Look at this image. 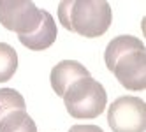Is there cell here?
<instances>
[{
	"label": "cell",
	"instance_id": "obj_1",
	"mask_svg": "<svg viewBox=\"0 0 146 132\" xmlns=\"http://www.w3.org/2000/svg\"><path fill=\"white\" fill-rule=\"evenodd\" d=\"M64 104L72 118H97L108 104L104 86L93 78L74 81L64 95Z\"/></svg>",
	"mask_w": 146,
	"mask_h": 132
},
{
	"label": "cell",
	"instance_id": "obj_2",
	"mask_svg": "<svg viewBox=\"0 0 146 132\" xmlns=\"http://www.w3.org/2000/svg\"><path fill=\"white\" fill-rule=\"evenodd\" d=\"M111 5L104 0H79L72 7V30L85 37L104 35L111 25Z\"/></svg>",
	"mask_w": 146,
	"mask_h": 132
},
{
	"label": "cell",
	"instance_id": "obj_3",
	"mask_svg": "<svg viewBox=\"0 0 146 132\" xmlns=\"http://www.w3.org/2000/svg\"><path fill=\"white\" fill-rule=\"evenodd\" d=\"M108 123L113 132H144L146 104L137 97H120L109 106Z\"/></svg>",
	"mask_w": 146,
	"mask_h": 132
},
{
	"label": "cell",
	"instance_id": "obj_4",
	"mask_svg": "<svg viewBox=\"0 0 146 132\" xmlns=\"http://www.w3.org/2000/svg\"><path fill=\"white\" fill-rule=\"evenodd\" d=\"M0 23L18 35L32 34L40 23V11L28 0H0Z\"/></svg>",
	"mask_w": 146,
	"mask_h": 132
},
{
	"label": "cell",
	"instance_id": "obj_5",
	"mask_svg": "<svg viewBox=\"0 0 146 132\" xmlns=\"http://www.w3.org/2000/svg\"><path fill=\"white\" fill-rule=\"evenodd\" d=\"M116 79L127 90H144L146 86V55L134 51L121 56L113 69Z\"/></svg>",
	"mask_w": 146,
	"mask_h": 132
},
{
	"label": "cell",
	"instance_id": "obj_6",
	"mask_svg": "<svg viewBox=\"0 0 146 132\" xmlns=\"http://www.w3.org/2000/svg\"><path fill=\"white\" fill-rule=\"evenodd\" d=\"M56 23L53 16L48 11H40V23L39 27L34 30L32 34H19V42L25 48L34 49V51H42V49L49 48L56 39Z\"/></svg>",
	"mask_w": 146,
	"mask_h": 132
},
{
	"label": "cell",
	"instance_id": "obj_7",
	"mask_svg": "<svg viewBox=\"0 0 146 132\" xmlns=\"http://www.w3.org/2000/svg\"><path fill=\"white\" fill-rule=\"evenodd\" d=\"M90 72L88 69H85V65H81L79 62L74 60H64V62L56 64L51 69V88L55 90V94L64 97L65 92L69 90V86L74 83V81L81 79V78H88Z\"/></svg>",
	"mask_w": 146,
	"mask_h": 132
},
{
	"label": "cell",
	"instance_id": "obj_8",
	"mask_svg": "<svg viewBox=\"0 0 146 132\" xmlns=\"http://www.w3.org/2000/svg\"><path fill=\"white\" fill-rule=\"evenodd\" d=\"M134 51H144V44L137 37H132V35H120V37H114L111 42L106 48V55H104V60H106V65L108 69L113 72L116 62Z\"/></svg>",
	"mask_w": 146,
	"mask_h": 132
},
{
	"label": "cell",
	"instance_id": "obj_9",
	"mask_svg": "<svg viewBox=\"0 0 146 132\" xmlns=\"http://www.w3.org/2000/svg\"><path fill=\"white\" fill-rule=\"evenodd\" d=\"M0 132H37V125L27 111H13L0 120Z\"/></svg>",
	"mask_w": 146,
	"mask_h": 132
},
{
	"label": "cell",
	"instance_id": "obj_10",
	"mask_svg": "<svg viewBox=\"0 0 146 132\" xmlns=\"http://www.w3.org/2000/svg\"><path fill=\"white\" fill-rule=\"evenodd\" d=\"M27 104L23 95L14 88H0V120L13 111H25Z\"/></svg>",
	"mask_w": 146,
	"mask_h": 132
},
{
	"label": "cell",
	"instance_id": "obj_11",
	"mask_svg": "<svg viewBox=\"0 0 146 132\" xmlns=\"http://www.w3.org/2000/svg\"><path fill=\"white\" fill-rule=\"evenodd\" d=\"M18 69V55L14 48L5 42H0V83L9 81Z\"/></svg>",
	"mask_w": 146,
	"mask_h": 132
},
{
	"label": "cell",
	"instance_id": "obj_12",
	"mask_svg": "<svg viewBox=\"0 0 146 132\" xmlns=\"http://www.w3.org/2000/svg\"><path fill=\"white\" fill-rule=\"evenodd\" d=\"M72 7H74V2H69V0L58 5V18L67 30H72Z\"/></svg>",
	"mask_w": 146,
	"mask_h": 132
},
{
	"label": "cell",
	"instance_id": "obj_13",
	"mask_svg": "<svg viewBox=\"0 0 146 132\" xmlns=\"http://www.w3.org/2000/svg\"><path fill=\"white\" fill-rule=\"evenodd\" d=\"M69 132H104V130L97 125H74L70 127Z\"/></svg>",
	"mask_w": 146,
	"mask_h": 132
}]
</instances>
